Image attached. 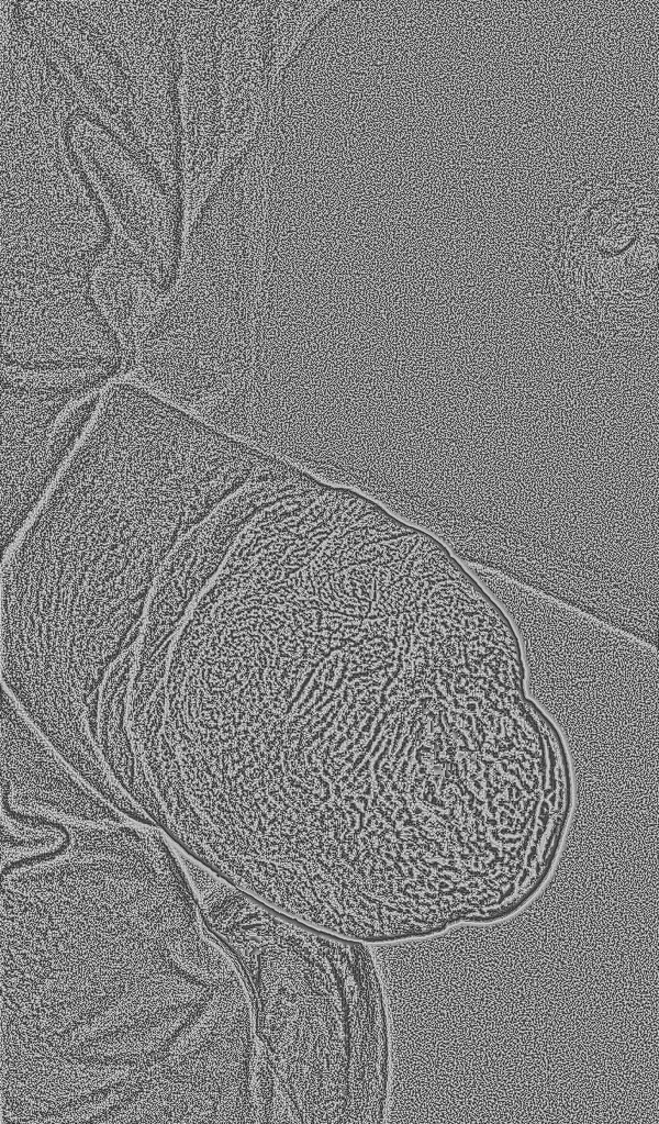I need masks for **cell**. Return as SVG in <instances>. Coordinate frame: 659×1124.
<instances>
[{"label": "cell", "mask_w": 659, "mask_h": 1124, "mask_svg": "<svg viewBox=\"0 0 659 1124\" xmlns=\"http://www.w3.org/2000/svg\"><path fill=\"white\" fill-rule=\"evenodd\" d=\"M1 554L31 518L99 402L96 388L2 372Z\"/></svg>", "instance_id": "cell-5"}, {"label": "cell", "mask_w": 659, "mask_h": 1124, "mask_svg": "<svg viewBox=\"0 0 659 1124\" xmlns=\"http://www.w3.org/2000/svg\"><path fill=\"white\" fill-rule=\"evenodd\" d=\"M656 175L626 162L584 166L554 188L532 226L541 290L595 342L658 322Z\"/></svg>", "instance_id": "cell-3"}, {"label": "cell", "mask_w": 659, "mask_h": 1124, "mask_svg": "<svg viewBox=\"0 0 659 1124\" xmlns=\"http://www.w3.org/2000/svg\"><path fill=\"white\" fill-rule=\"evenodd\" d=\"M102 400L1 554L2 685L63 711L82 708L137 641L174 547L259 464L248 444L139 387Z\"/></svg>", "instance_id": "cell-1"}, {"label": "cell", "mask_w": 659, "mask_h": 1124, "mask_svg": "<svg viewBox=\"0 0 659 1124\" xmlns=\"http://www.w3.org/2000/svg\"><path fill=\"white\" fill-rule=\"evenodd\" d=\"M417 665L330 647L286 699L291 772L353 792L391 782L422 734Z\"/></svg>", "instance_id": "cell-4"}, {"label": "cell", "mask_w": 659, "mask_h": 1124, "mask_svg": "<svg viewBox=\"0 0 659 1124\" xmlns=\"http://www.w3.org/2000/svg\"><path fill=\"white\" fill-rule=\"evenodd\" d=\"M1 691V808L83 821L127 817L90 787Z\"/></svg>", "instance_id": "cell-7"}, {"label": "cell", "mask_w": 659, "mask_h": 1124, "mask_svg": "<svg viewBox=\"0 0 659 1124\" xmlns=\"http://www.w3.org/2000/svg\"><path fill=\"white\" fill-rule=\"evenodd\" d=\"M210 914L247 981L280 1123H384L389 1027L370 944L289 919L228 882Z\"/></svg>", "instance_id": "cell-2"}, {"label": "cell", "mask_w": 659, "mask_h": 1124, "mask_svg": "<svg viewBox=\"0 0 659 1124\" xmlns=\"http://www.w3.org/2000/svg\"><path fill=\"white\" fill-rule=\"evenodd\" d=\"M345 2L283 1L266 12V75L268 97L284 94V80L320 25Z\"/></svg>", "instance_id": "cell-8"}, {"label": "cell", "mask_w": 659, "mask_h": 1124, "mask_svg": "<svg viewBox=\"0 0 659 1124\" xmlns=\"http://www.w3.org/2000/svg\"><path fill=\"white\" fill-rule=\"evenodd\" d=\"M299 482L297 469L270 454L248 482L178 542L149 593L136 641L135 663L148 659L172 636L190 603L215 575L253 518L293 492Z\"/></svg>", "instance_id": "cell-6"}]
</instances>
